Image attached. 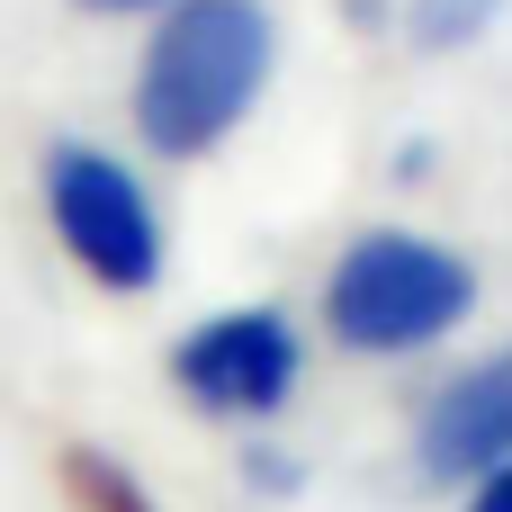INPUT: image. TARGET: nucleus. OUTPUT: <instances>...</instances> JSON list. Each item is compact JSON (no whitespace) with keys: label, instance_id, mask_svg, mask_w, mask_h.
Wrapping results in <instances>:
<instances>
[{"label":"nucleus","instance_id":"1","mask_svg":"<svg viewBox=\"0 0 512 512\" xmlns=\"http://www.w3.org/2000/svg\"><path fill=\"white\" fill-rule=\"evenodd\" d=\"M279 27L261 0H171L135 54V135L162 162L216 153L270 90Z\"/></svg>","mask_w":512,"mask_h":512},{"label":"nucleus","instance_id":"2","mask_svg":"<svg viewBox=\"0 0 512 512\" xmlns=\"http://www.w3.org/2000/svg\"><path fill=\"white\" fill-rule=\"evenodd\" d=\"M468 306H477V270L414 225H369L324 270V333L360 360L432 351L468 324Z\"/></svg>","mask_w":512,"mask_h":512},{"label":"nucleus","instance_id":"3","mask_svg":"<svg viewBox=\"0 0 512 512\" xmlns=\"http://www.w3.org/2000/svg\"><path fill=\"white\" fill-rule=\"evenodd\" d=\"M36 207H45V234L63 243V261L108 288V297H144L162 288V261H171V234H162V207L144 189V171L90 135H54L45 162H36Z\"/></svg>","mask_w":512,"mask_h":512},{"label":"nucleus","instance_id":"4","mask_svg":"<svg viewBox=\"0 0 512 512\" xmlns=\"http://www.w3.org/2000/svg\"><path fill=\"white\" fill-rule=\"evenodd\" d=\"M306 378V342L279 306H225L171 342V396L207 423H270Z\"/></svg>","mask_w":512,"mask_h":512},{"label":"nucleus","instance_id":"5","mask_svg":"<svg viewBox=\"0 0 512 512\" xmlns=\"http://www.w3.org/2000/svg\"><path fill=\"white\" fill-rule=\"evenodd\" d=\"M504 459H512V351H495L423 405V468L441 486H477Z\"/></svg>","mask_w":512,"mask_h":512},{"label":"nucleus","instance_id":"6","mask_svg":"<svg viewBox=\"0 0 512 512\" xmlns=\"http://www.w3.org/2000/svg\"><path fill=\"white\" fill-rule=\"evenodd\" d=\"M63 504L72 512H162L126 459H108V450H90V441L63 450Z\"/></svg>","mask_w":512,"mask_h":512},{"label":"nucleus","instance_id":"7","mask_svg":"<svg viewBox=\"0 0 512 512\" xmlns=\"http://www.w3.org/2000/svg\"><path fill=\"white\" fill-rule=\"evenodd\" d=\"M486 18H495V0H414V9H405V27H414L432 54H450V45L486 36Z\"/></svg>","mask_w":512,"mask_h":512},{"label":"nucleus","instance_id":"8","mask_svg":"<svg viewBox=\"0 0 512 512\" xmlns=\"http://www.w3.org/2000/svg\"><path fill=\"white\" fill-rule=\"evenodd\" d=\"M468 512H512V459H504V468H486V477L468 486Z\"/></svg>","mask_w":512,"mask_h":512},{"label":"nucleus","instance_id":"9","mask_svg":"<svg viewBox=\"0 0 512 512\" xmlns=\"http://www.w3.org/2000/svg\"><path fill=\"white\" fill-rule=\"evenodd\" d=\"M81 18H144V9H171V0H72Z\"/></svg>","mask_w":512,"mask_h":512}]
</instances>
